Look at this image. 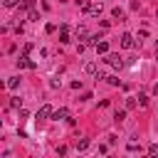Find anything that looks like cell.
Segmentation results:
<instances>
[{
	"mask_svg": "<svg viewBox=\"0 0 158 158\" xmlns=\"http://www.w3.org/2000/svg\"><path fill=\"white\" fill-rule=\"evenodd\" d=\"M104 62H109V64H114L116 69H121V67H123V59H121L118 54H106V59H104Z\"/></svg>",
	"mask_w": 158,
	"mask_h": 158,
	"instance_id": "6da1fadb",
	"label": "cell"
},
{
	"mask_svg": "<svg viewBox=\"0 0 158 158\" xmlns=\"http://www.w3.org/2000/svg\"><path fill=\"white\" fill-rule=\"evenodd\" d=\"M52 114H54V111H52V106H49V104H44V106H42L40 111H37V118L42 121V118H49Z\"/></svg>",
	"mask_w": 158,
	"mask_h": 158,
	"instance_id": "7a4b0ae2",
	"label": "cell"
},
{
	"mask_svg": "<svg viewBox=\"0 0 158 158\" xmlns=\"http://www.w3.org/2000/svg\"><path fill=\"white\" fill-rule=\"evenodd\" d=\"M121 47H123V49H131V47H133V37H131V35H121Z\"/></svg>",
	"mask_w": 158,
	"mask_h": 158,
	"instance_id": "3957f363",
	"label": "cell"
},
{
	"mask_svg": "<svg viewBox=\"0 0 158 158\" xmlns=\"http://www.w3.org/2000/svg\"><path fill=\"white\" fill-rule=\"evenodd\" d=\"M94 47H96V52H99V54H109V42H104V40H99V42H96Z\"/></svg>",
	"mask_w": 158,
	"mask_h": 158,
	"instance_id": "277c9868",
	"label": "cell"
},
{
	"mask_svg": "<svg viewBox=\"0 0 158 158\" xmlns=\"http://www.w3.org/2000/svg\"><path fill=\"white\" fill-rule=\"evenodd\" d=\"M67 30H69V27H67V25H62V35H59V42H62V44H67V42H69V32H67Z\"/></svg>",
	"mask_w": 158,
	"mask_h": 158,
	"instance_id": "5b68a950",
	"label": "cell"
},
{
	"mask_svg": "<svg viewBox=\"0 0 158 158\" xmlns=\"http://www.w3.org/2000/svg\"><path fill=\"white\" fill-rule=\"evenodd\" d=\"M17 67H30V69H35V62H30L27 57H20V59H17Z\"/></svg>",
	"mask_w": 158,
	"mask_h": 158,
	"instance_id": "8992f818",
	"label": "cell"
},
{
	"mask_svg": "<svg viewBox=\"0 0 158 158\" xmlns=\"http://www.w3.org/2000/svg\"><path fill=\"white\" fill-rule=\"evenodd\" d=\"M52 116H54L57 121H59V118H69V109H59V111H54Z\"/></svg>",
	"mask_w": 158,
	"mask_h": 158,
	"instance_id": "52a82bcc",
	"label": "cell"
},
{
	"mask_svg": "<svg viewBox=\"0 0 158 158\" xmlns=\"http://www.w3.org/2000/svg\"><path fill=\"white\" fill-rule=\"evenodd\" d=\"M17 84H20V77H10L7 79V89H17Z\"/></svg>",
	"mask_w": 158,
	"mask_h": 158,
	"instance_id": "ba28073f",
	"label": "cell"
},
{
	"mask_svg": "<svg viewBox=\"0 0 158 158\" xmlns=\"http://www.w3.org/2000/svg\"><path fill=\"white\" fill-rule=\"evenodd\" d=\"M111 15H114L116 20H121V17H123V10H121V7H114V10H111Z\"/></svg>",
	"mask_w": 158,
	"mask_h": 158,
	"instance_id": "9c48e42d",
	"label": "cell"
},
{
	"mask_svg": "<svg viewBox=\"0 0 158 158\" xmlns=\"http://www.w3.org/2000/svg\"><path fill=\"white\" fill-rule=\"evenodd\" d=\"M86 148H89V141H86V138H84V141H79V143H77V151H86Z\"/></svg>",
	"mask_w": 158,
	"mask_h": 158,
	"instance_id": "30bf717a",
	"label": "cell"
},
{
	"mask_svg": "<svg viewBox=\"0 0 158 158\" xmlns=\"http://www.w3.org/2000/svg\"><path fill=\"white\" fill-rule=\"evenodd\" d=\"M89 12H91V15H99V12H101V2H96V5H91V10H89Z\"/></svg>",
	"mask_w": 158,
	"mask_h": 158,
	"instance_id": "8fae6325",
	"label": "cell"
},
{
	"mask_svg": "<svg viewBox=\"0 0 158 158\" xmlns=\"http://www.w3.org/2000/svg\"><path fill=\"white\" fill-rule=\"evenodd\" d=\"M106 81H109L111 86H118V84H121V79H116V77H106Z\"/></svg>",
	"mask_w": 158,
	"mask_h": 158,
	"instance_id": "7c38bea8",
	"label": "cell"
},
{
	"mask_svg": "<svg viewBox=\"0 0 158 158\" xmlns=\"http://www.w3.org/2000/svg\"><path fill=\"white\" fill-rule=\"evenodd\" d=\"M138 104H141V106H148V96H146V94H138Z\"/></svg>",
	"mask_w": 158,
	"mask_h": 158,
	"instance_id": "4fadbf2b",
	"label": "cell"
},
{
	"mask_svg": "<svg viewBox=\"0 0 158 158\" xmlns=\"http://www.w3.org/2000/svg\"><path fill=\"white\" fill-rule=\"evenodd\" d=\"M148 153H151V156H158V143H151V146H148Z\"/></svg>",
	"mask_w": 158,
	"mask_h": 158,
	"instance_id": "5bb4252c",
	"label": "cell"
},
{
	"mask_svg": "<svg viewBox=\"0 0 158 158\" xmlns=\"http://www.w3.org/2000/svg\"><path fill=\"white\" fill-rule=\"evenodd\" d=\"M114 118H116V121H118V123H121V121H123V118H126V111H116V116H114Z\"/></svg>",
	"mask_w": 158,
	"mask_h": 158,
	"instance_id": "9a60e30c",
	"label": "cell"
},
{
	"mask_svg": "<svg viewBox=\"0 0 158 158\" xmlns=\"http://www.w3.org/2000/svg\"><path fill=\"white\" fill-rule=\"evenodd\" d=\"M86 72H89V74H94V72H96V64H94V62H89V64H86Z\"/></svg>",
	"mask_w": 158,
	"mask_h": 158,
	"instance_id": "2e32d148",
	"label": "cell"
},
{
	"mask_svg": "<svg viewBox=\"0 0 158 158\" xmlns=\"http://www.w3.org/2000/svg\"><path fill=\"white\" fill-rule=\"evenodd\" d=\"M10 106H12V109H17V106H20V99H17V96H12V99H10Z\"/></svg>",
	"mask_w": 158,
	"mask_h": 158,
	"instance_id": "e0dca14e",
	"label": "cell"
},
{
	"mask_svg": "<svg viewBox=\"0 0 158 158\" xmlns=\"http://www.w3.org/2000/svg\"><path fill=\"white\" fill-rule=\"evenodd\" d=\"M126 148H128V151H131V153H136V151H138V143H133V141H131V143H128V146H126Z\"/></svg>",
	"mask_w": 158,
	"mask_h": 158,
	"instance_id": "ac0fdd59",
	"label": "cell"
},
{
	"mask_svg": "<svg viewBox=\"0 0 158 158\" xmlns=\"http://www.w3.org/2000/svg\"><path fill=\"white\" fill-rule=\"evenodd\" d=\"M136 106V99H126V109H133Z\"/></svg>",
	"mask_w": 158,
	"mask_h": 158,
	"instance_id": "d6986e66",
	"label": "cell"
},
{
	"mask_svg": "<svg viewBox=\"0 0 158 158\" xmlns=\"http://www.w3.org/2000/svg\"><path fill=\"white\" fill-rule=\"evenodd\" d=\"M5 5H7V7H15V5H17V0H5Z\"/></svg>",
	"mask_w": 158,
	"mask_h": 158,
	"instance_id": "ffe728a7",
	"label": "cell"
},
{
	"mask_svg": "<svg viewBox=\"0 0 158 158\" xmlns=\"http://www.w3.org/2000/svg\"><path fill=\"white\" fill-rule=\"evenodd\" d=\"M153 91H156V94H158V84H156V86H153Z\"/></svg>",
	"mask_w": 158,
	"mask_h": 158,
	"instance_id": "44dd1931",
	"label": "cell"
},
{
	"mask_svg": "<svg viewBox=\"0 0 158 158\" xmlns=\"http://www.w3.org/2000/svg\"><path fill=\"white\" fill-rule=\"evenodd\" d=\"M156 59H158V49H156Z\"/></svg>",
	"mask_w": 158,
	"mask_h": 158,
	"instance_id": "7402d4cb",
	"label": "cell"
},
{
	"mask_svg": "<svg viewBox=\"0 0 158 158\" xmlns=\"http://www.w3.org/2000/svg\"><path fill=\"white\" fill-rule=\"evenodd\" d=\"M156 17H158V12H156Z\"/></svg>",
	"mask_w": 158,
	"mask_h": 158,
	"instance_id": "603a6c76",
	"label": "cell"
}]
</instances>
